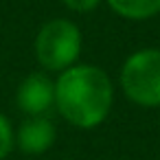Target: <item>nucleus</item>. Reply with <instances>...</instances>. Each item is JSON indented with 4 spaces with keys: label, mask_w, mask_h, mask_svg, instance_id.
I'll return each instance as SVG.
<instances>
[{
    "label": "nucleus",
    "mask_w": 160,
    "mask_h": 160,
    "mask_svg": "<svg viewBox=\"0 0 160 160\" xmlns=\"http://www.w3.org/2000/svg\"><path fill=\"white\" fill-rule=\"evenodd\" d=\"M114 81L105 68L81 64L66 68L55 77V110L77 129H97L108 121L114 108Z\"/></svg>",
    "instance_id": "f257e3e1"
},
{
    "label": "nucleus",
    "mask_w": 160,
    "mask_h": 160,
    "mask_svg": "<svg viewBox=\"0 0 160 160\" xmlns=\"http://www.w3.org/2000/svg\"><path fill=\"white\" fill-rule=\"evenodd\" d=\"M83 51V33L68 18L46 20L33 38V55L48 75H59L75 66Z\"/></svg>",
    "instance_id": "f03ea898"
},
{
    "label": "nucleus",
    "mask_w": 160,
    "mask_h": 160,
    "mask_svg": "<svg viewBox=\"0 0 160 160\" xmlns=\"http://www.w3.org/2000/svg\"><path fill=\"white\" fill-rule=\"evenodd\" d=\"M118 88L136 108H160V48L145 46L125 57L118 70Z\"/></svg>",
    "instance_id": "7ed1b4c3"
},
{
    "label": "nucleus",
    "mask_w": 160,
    "mask_h": 160,
    "mask_svg": "<svg viewBox=\"0 0 160 160\" xmlns=\"http://www.w3.org/2000/svg\"><path fill=\"white\" fill-rule=\"evenodd\" d=\"M16 105L24 116H44L55 108V79L35 70L29 72L16 88Z\"/></svg>",
    "instance_id": "20e7f679"
},
{
    "label": "nucleus",
    "mask_w": 160,
    "mask_h": 160,
    "mask_svg": "<svg viewBox=\"0 0 160 160\" xmlns=\"http://www.w3.org/2000/svg\"><path fill=\"white\" fill-rule=\"evenodd\" d=\"M57 140V127L48 114L44 116H24L16 127V149L27 156H42L53 149Z\"/></svg>",
    "instance_id": "39448f33"
},
{
    "label": "nucleus",
    "mask_w": 160,
    "mask_h": 160,
    "mask_svg": "<svg viewBox=\"0 0 160 160\" xmlns=\"http://www.w3.org/2000/svg\"><path fill=\"white\" fill-rule=\"evenodd\" d=\"M110 11L129 22H145L160 16V0H103Z\"/></svg>",
    "instance_id": "423d86ee"
},
{
    "label": "nucleus",
    "mask_w": 160,
    "mask_h": 160,
    "mask_svg": "<svg viewBox=\"0 0 160 160\" xmlns=\"http://www.w3.org/2000/svg\"><path fill=\"white\" fill-rule=\"evenodd\" d=\"M16 149V127L11 118L0 112V160H7Z\"/></svg>",
    "instance_id": "0eeeda50"
},
{
    "label": "nucleus",
    "mask_w": 160,
    "mask_h": 160,
    "mask_svg": "<svg viewBox=\"0 0 160 160\" xmlns=\"http://www.w3.org/2000/svg\"><path fill=\"white\" fill-rule=\"evenodd\" d=\"M101 2L103 0H62V5L68 11H75V13H90V11L99 9Z\"/></svg>",
    "instance_id": "6e6552de"
},
{
    "label": "nucleus",
    "mask_w": 160,
    "mask_h": 160,
    "mask_svg": "<svg viewBox=\"0 0 160 160\" xmlns=\"http://www.w3.org/2000/svg\"><path fill=\"white\" fill-rule=\"evenodd\" d=\"M158 121H160V108H158Z\"/></svg>",
    "instance_id": "1a4fd4ad"
}]
</instances>
